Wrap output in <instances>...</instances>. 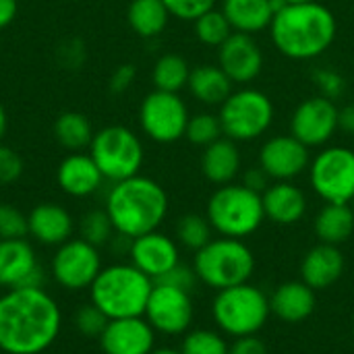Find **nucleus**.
Masks as SVG:
<instances>
[{
	"instance_id": "obj_1",
	"label": "nucleus",
	"mask_w": 354,
	"mask_h": 354,
	"mask_svg": "<svg viewBox=\"0 0 354 354\" xmlns=\"http://www.w3.org/2000/svg\"><path fill=\"white\" fill-rule=\"evenodd\" d=\"M60 330V305L44 286H17L0 295V353H46Z\"/></svg>"
},
{
	"instance_id": "obj_2",
	"label": "nucleus",
	"mask_w": 354,
	"mask_h": 354,
	"mask_svg": "<svg viewBox=\"0 0 354 354\" xmlns=\"http://www.w3.org/2000/svg\"><path fill=\"white\" fill-rule=\"evenodd\" d=\"M336 33V17L322 2L286 4L270 23L276 50L290 60L319 58L334 44Z\"/></svg>"
},
{
	"instance_id": "obj_3",
	"label": "nucleus",
	"mask_w": 354,
	"mask_h": 354,
	"mask_svg": "<svg viewBox=\"0 0 354 354\" xmlns=\"http://www.w3.org/2000/svg\"><path fill=\"white\" fill-rule=\"evenodd\" d=\"M104 209L108 212L116 234L137 239L162 226L168 216V193L153 178L137 174L112 183Z\"/></svg>"
},
{
	"instance_id": "obj_4",
	"label": "nucleus",
	"mask_w": 354,
	"mask_h": 354,
	"mask_svg": "<svg viewBox=\"0 0 354 354\" xmlns=\"http://www.w3.org/2000/svg\"><path fill=\"white\" fill-rule=\"evenodd\" d=\"M153 280L129 263L102 268L89 286V303H93L108 319L143 317Z\"/></svg>"
},
{
	"instance_id": "obj_5",
	"label": "nucleus",
	"mask_w": 354,
	"mask_h": 354,
	"mask_svg": "<svg viewBox=\"0 0 354 354\" xmlns=\"http://www.w3.org/2000/svg\"><path fill=\"white\" fill-rule=\"evenodd\" d=\"M205 218L220 236L243 241L261 228L266 220L263 199L243 183L222 185L212 193L205 207Z\"/></svg>"
},
{
	"instance_id": "obj_6",
	"label": "nucleus",
	"mask_w": 354,
	"mask_h": 354,
	"mask_svg": "<svg viewBox=\"0 0 354 354\" xmlns=\"http://www.w3.org/2000/svg\"><path fill=\"white\" fill-rule=\"evenodd\" d=\"M193 270L205 286L224 290L251 280L255 274V255L241 239H212L195 253Z\"/></svg>"
},
{
	"instance_id": "obj_7",
	"label": "nucleus",
	"mask_w": 354,
	"mask_h": 354,
	"mask_svg": "<svg viewBox=\"0 0 354 354\" xmlns=\"http://www.w3.org/2000/svg\"><path fill=\"white\" fill-rule=\"evenodd\" d=\"M212 315L218 330L226 336H255L263 330L272 315L270 297L249 282L230 286L218 290L212 305Z\"/></svg>"
},
{
	"instance_id": "obj_8",
	"label": "nucleus",
	"mask_w": 354,
	"mask_h": 354,
	"mask_svg": "<svg viewBox=\"0 0 354 354\" xmlns=\"http://www.w3.org/2000/svg\"><path fill=\"white\" fill-rule=\"evenodd\" d=\"M89 156L110 183H120L141 172L145 149L135 131L122 124L100 129L89 145Z\"/></svg>"
},
{
	"instance_id": "obj_9",
	"label": "nucleus",
	"mask_w": 354,
	"mask_h": 354,
	"mask_svg": "<svg viewBox=\"0 0 354 354\" xmlns=\"http://www.w3.org/2000/svg\"><path fill=\"white\" fill-rule=\"evenodd\" d=\"M274 104L268 93L255 87L232 91L220 106V124L224 137L243 143L266 135L274 122Z\"/></svg>"
},
{
	"instance_id": "obj_10",
	"label": "nucleus",
	"mask_w": 354,
	"mask_h": 354,
	"mask_svg": "<svg viewBox=\"0 0 354 354\" xmlns=\"http://www.w3.org/2000/svg\"><path fill=\"white\" fill-rule=\"evenodd\" d=\"M309 183L326 203H351L354 199V149L332 145L309 164Z\"/></svg>"
},
{
	"instance_id": "obj_11",
	"label": "nucleus",
	"mask_w": 354,
	"mask_h": 354,
	"mask_svg": "<svg viewBox=\"0 0 354 354\" xmlns=\"http://www.w3.org/2000/svg\"><path fill=\"white\" fill-rule=\"evenodd\" d=\"M189 108L178 93L153 89L139 106L141 131L156 143H174L185 137Z\"/></svg>"
},
{
	"instance_id": "obj_12",
	"label": "nucleus",
	"mask_w": 354,
	"mask_h": 354,
	"mask_svg": "<svg viewBox=\"0 0 354 354\" xmlns=\"http://www.w3.org/2000/svg\"><path fill=\"white\" fill-rule=\"evenodd\" d=\"M102 268L100 249L79 236L56 247L50 261V276L60 288L79 292L89 290Z\"/></svg>"
},
{
	"instance_id": "obj_13",
	"label": "nucleus",
	"mask_w": 354,
	"mask_h": 354,
	"mask_svg": "<svg viewBox=\"0 0 354 354\" xmlns=\"http://www.w3.org/2000/svg\"><path fill=\"white\" fill-rule=\"evenodd\" d=\"M193 315L195 307L191 292L164 282H153L143 317L158 334L185 336L193 324Z\"/></svg>"
},
{
	"instance_id": "obj_14",
	"label": "nucleus",
	"mask_w": 354,
	"mask_h": 354,
	"mask_svg": "<svg viewBox=\"0 0 354 354\" xmlns=\"http://www.w3.org/2000/svg\"><path fill=\"white\" fill-rule=\"evenodd\" d=\"M338 112L334 100L313 95L303 100L290 116V135L297 137L309 149L326 147L338 133Z\"/></svg>"
},
{
	"instance_id": "obj_15",
	"label": "nucleus",
	"mask_w": 354,
	"mask_h": 354,
	"mask_svg": "<svg viewBox=\"0 0 354 354\" xmlns=\"http://www.w3.org/2000/svg\"><path fill=\"white\" fill-rule=\"evenodd\" d=\"M311 153L292 135L270 137L259 149V166L268 172L272 180H295L305 170H309Z\"/></svg>"
},
{
	"instance_id": "obj_16",
	"label": "nucleus",
	"mask_w": 354,
	"mask_h": 354,
	"mask_svg": "<svg viewBox=\"0 0 354 354\" xmlns=\"http://www.w3.org/2000/svg\"><path fill=\"white\" fill-rule=\"evenodd\" d=\"M218 66L228 75L232 83L247 85L255 81L263 71L261 46L253 35L234 31L218 48Z\"/></svg>"
},
{
	"instance_id": "obj_17",
	"label": "nucleus",
	"mask_w": 354,
	"mask_h": 354,
	"mask_svg": "<svg viewBox=\"0 0 354 354\" xmlns=\"http://www.w3.org/2000/svg\"><path fill=\"white\" fill-rule=\"evenodd\" d=\"M129 257H131V263L137 270H141L145 276H149L153 282L164 278L174 266L180 263L178 243L160 230L133 239Z\"/></svg>"
},
{
	"instance_id": "obj_18",
	"label": "nucleus",
	"mask_w": 354,
	"mask_h": 354,
	"mask_svg": "<svg viewBox=\"0 0 354 354\" xmlns=\"http://www.w3.org/2000/svg\"><path fill=\"white\" fill-rule=\"evenodd\" d=\"M0 286H44V270L27 239L0 241Z\"/></svg>"
},
{
	"instance_id": "obj_19",
	"label": "nucleus",
	"mask_w": 354,
	"mask_h": 354,
	"mask_svg": "<svg viewBox=\"0 0 354 354\" xmlns=\"http://www.w3.org/2000/svg\"><path fill=\"white\" fill-rule=\"evenodd\" d=\"M156 334L145 317H122L110 319L97 340L104 354H151Z\"/></svg>"
},
{
	"instance_id": "obj_20",
	"label": "nucleus",
	"mask_w": 354,
	"mask_h": 354,
	"mask_svg": "<svg viewBox=\"0 0 354 354\" xmlns=\"http://www.w3.org/2000/svg\"><path fill=\"white\" fill-rule=\"evenodd\" d=\"M104 174L100 172L97 164L93 162V158L83 151H71L66 158L60 160L58 168H56V183L60 187L62 193H66L68 197H91L93 193L100 191V187L104 185Z\"/></svg>"
},
{
	"instance_id": "obj_21",
	"label": "nucleus",
	"mask_w": 354,
	"mask_h": 354,
	"mask_svg": "<svg viewBox=\"0 0 354 354\" xmlns=\"http://www.w3.org/2000/svg\"><path fill=\"white\" fill-rule=\"evenodd\" d=\"M29 236L44 247H60L75 232V220L60 203H37L27 214Z\"/></svg>"
},
{
	"instance_id": "obj_22",
	"label": "nucleus",
	"mask_w": 354,
	"mask_h": 354,
	"mask_svg": "<svg viewBox=\"0 0 354 354\" xmlns=\"http://www.w3.org/2000/svg\"><path fill=\"white\" fill-rule=\"evenodd\" d=\"M266 218L278 226H295L307 214V195L292 180H278L270 185L263 193Z\"/></svg>"
},
{
	"instance_id": "obj_23",
	"label": "nucleus",
	"mask_w": 354,
	"mask_h": 354,
	"mask_svg": "<svg viewBox=\"0 0 354 354\" xmlns=\"http://www.w3.org/2000/svg\"><path fill=\"white\" fill-rule=\"evenodd\" d=\"M344 274V255L340 247L317 243L301 261V280L313 290H326Z\"/></svg>"
},
{
	"instance_id": "obj_24",
	"label": "nucleus",
	"mask_w": 354,
	"mask_h": 354,
	"mask_svg": "<svg viewBox=\"0 0 354 354\" xmlns=\"http://www.w3.org/2000/svg\"><path fill=\"white\" fill-rule=\"evenodd\" d=\"M315 305H317L315 290L307 286L303 280L284 282L270 297L272 313L286 324H301L309 319L311 313L315 311Z\"/></svg>"
},
{
	"instance_id": "obj_25",
	"label": "nucleus",
	"mask_w": 354,
	"mask_h": 354,
	"mask_svg": "<svg viewBox=\"0 0 354 354\" xmlns=\"http://www.w3.org/2000/svg\"><path fill=\"white\" fill-rule=\"evenodd\" d=\"M241 164H243L241 149H239L236 141H232L228 137H220L212 145L203 147L201 172L216 187L234 183V178L241 172Z\"/></svg>"
},
{
	"instance_id": "obj_26",
	"label": "nucleus",
	"mask_w": 354,
	"mask_h": 354,
	"mask_svg": "<svg viewBox=\"0 0 354 354\" xmlns=\"http://www.w3.org/2000/svg\"><path fill=\"white\" fill-rule=\"evenodd\" d=\"M222 12L232 31L255 35L263 29H270L276 6L274 0H222Z\"/></svg>"
},
{
	"instance_id": "obj_27",
	"label": "nucleus",
	"mask_w": 354,
	"mask_h": 354,
	"mask_svg": "<svg viewBox=\"0 0 354 354\" xmlns=\"http://www.w3.org/2000/svg\"><path fill=\"white\" fill-rule=\"evenodd\" d=\"M232 81L218 64H197L189 75L191 95L205 106H222V102L232 93Z\"/></svg>"
},
{
	"instance_id": "obj_28",
	"label": "nucleus",
	"mask_w": 354,
	"mask_h": 354,
	"mask_svg": "<svg viewBox=\"0 0 354 354\" xmlns=\"http://www.w3.org/2000/svg\"><path fill=\"white\" fill-rule=\"evenodd\" d=\"M313 232L319 243L340 247L354 232V209L351 203H326L315 220Z\"/></svg>"
},
{
	"instance_id": "obj_29",
	"label": "nucleus",
	"mask_w": 354,
	"mask_h": 354,
	"mask_svg": "<svg viewBox=\"0 0 354 354\" xmlns=\"http://www.w3.org/2000/svg\"><path fill=\"white\" fill-rule=\"evenodd\" d=\"M127 21L139 37L151 39L166 29L170 12L162 0H131L127 8Z\"/></svg>"
},
{
	"instance_id": "obj_30",
	"label": "nucleus",
	"mask_w": 354,
	"mask_h": 354,
	"mask_svg": "<svg viewBox=\"0 0 354 354\" xmlns=\"http://www.w3.org/2000/svg\"><path fill=\"white\" fill-rule=\"evenodd\" d=\"M93 135H95V131H93L89 118L75 110L62 112L54 122V139L58 141L60 147H64L68 151L89 149Z\"/></svg>"
},
{
	"instance_id": "obj_31",
	"label": "nucleus",
	"mask_w": 354,
	"mask_h": 354,
	"mask_svg": "<svg viewBox=\"0 0 354 354\" xmlns=\"http://www.w3.org/2000/svg\"><path fill=\"white\" fill-rule=\"evenodd\" d=\"M189 75H191V66L180 54H164L153 64L151 81H153V87L160 91L178 93L180 89L187 87Z\"/></svg>"
},
{
	"instance_id": "obj_32",
	"label": "nucleus",
	"mask_w": 354,
	"mask_h": 354,
	"mask_svg": "<svg viewBox=\"0 0 354 354\" xmlns=\"http://www.w3.org/2000/svg\"><path fill=\"white\" fill-rule=\"evenodd\" d=\"M212 232L209 220L201 214H185L176 222V243L195 253L212 241Z\"/></svg>"
},
{
	"instance_id": "obj_33",
	"label": "nucleus",
	"mask_w": 354,
	"mask_h": 354,
	"mask_svg": "<svg viewBox=\"0 0 354 354\" xmlns=\"http://www.w3.org/2000/svg\"><path fill=\"white\" fill-rule=\"evenodd\" d=\"M193 23H195V37L203 46H209V48H220L234 33L228 19L224 17V12L216 10V8L203 12Z\"/></svg>"
},
{
	"instance_id": "obj_34",
	"label": "nucleus",
	"mask_w": 354,
	"mask_h": 354,
	"mask_svg": "<svg viewBox=\"0 0 354 354\" xmlns=\"http://www.w3.org/2000/svg\"><path fill=\"white\" fill-rule=\"evenodd\" d=\"M79 236L97 249L104 245H110V241L116 236V230H114V224H112L108 212L106 209L87 212L79 222Z\"/></svg>"
},
{
	"instance_id": "obj_35",
	"label": "nucleus",
	"mask_w": 354,
	"mask_h": 354,
	"mask_svg": "<svg viewBox=\"0 0 354 354\" xmlns=\"http://www.w3.org/2000/svg\"><path fill=\"white\" fill-rule=\"evenodd\" d=\"M228 342L216 330H189L183 338V354H228Z\"/></svg>"
},
{
	"instance_id": "obj_36",
	"label": "nucleus",
	"mask_w": 354,
	"mask_h": 354,
	"mask_svg": "<svg viewBox=\"0 0 354 354\" xmlns=\"http://www.w3.org/2000/svg\"><path fill=\"white\" fill-rule=\"evenodd\" d=\"M185 137L197 147L212 145L214 141L224 137L220 118L216 114H209V112H199V114L191 116L189 124H187V131H185Z\"/></svg>"
},
{
	"instance_id": "obj_37",
	"label": "nucleus",
	"mask_w": 354,
	"mask_h": 354,
	"mask_svg": "<svg viewBox=\"0 0 354 354\" xmlns=\"http://www.w3.org/2000/svg\"><path fill=\"white\" fill-rule=\"evenodd\" d=\"M108 317L93 305V303H87L83 307H79L73 315V326L79 334L87 336V338H100L102 332L106 330L108 326Z\"/></svg>"
},
{
	"instance_id": "obj_38",
	"label": "nucleus",
	"mask_w": 354,
	"mask_h": 354,
	"mask_svg": "<svg viewBox=\"0 0 354 354\" xmlns=\"http://www.w3.org/2000/svg\"><path fill=\"white\" fill-rule=\"evenodd\" d=\"M27 236H29L27 214H23L15 205L0 203V241L27 239Z\"/></svg>"
},
{
	"instance_id": "obj_39",
	"label": "nucleus",
	"mask_w": 354,
	"mask_h": 354,
	"mask_svg": "<svg viewBox=\"0 0 354 354\" xmlns=\"http://www.w3.org/2000/svg\"><path fill=\"white\" fill-rule=\"evenodd\" d=\"M313 83L315 87L319 89V95L328 97V100H338L344 95V89H346V81L344 77L334 71V68H315L313 71Z\"/></svg>"
},
{
	"instance_id": "obj_40",
	"label": "nucleus",
	"mask_w": 354,
	"mask_h": 354,
	"mask_svg": "<svg viewBox=\"0 0 354 354\" xmlns=\"http://www.w3.org/2000/svg\"><path fill=\"white\" fill-rule=\"evenodd\" d=\"M170 17L180 21H195L203 12L216 8V0H162Z\"/></svg>"
},
{
	"instance_id": "obj_41",
	"label": "nucleus",
	"mask_w": 354,
	"mask_h": 354,
	"mask_svg": "<svg viewBox=\"0 0 354 354\" xmlns=\"http://www.w3.org/2000/svg\"><path fill=\"white\" fill-rule=\"evenodd\" d=\"M23 168L21 156L12 147L0 143V187L17 183L23 174Z\"/></svg>"
},
{
	"instance_id": "obj_42",
	"label": "nucleus",
	"mask_w": 354,
	"mask_h": 354,
	"mask_svg": "<svg viewBox=\"0 0 354 354\" xmlns=\"http://www.w3.org/2000/svg\"><path fill=\"white\" fill-rule=\"evenodd\" d=\"M158 282H164V284L176 286V288H180V290L193 292V288L197 286L199 278H197V274H195L193 268H189V266H185V263H178V266H174L164 278H160Z\"/></svg>"
},
{
	"instance_id": "obj_43",
	"label": "nucleus",
	"mask_w": 354,
	"mask_h": 354,
	"mask_svg": "<svg viewBox=\"0 0 354 354\" xmlns=\"http://www.w3.org/2000/svg\"><path fill=\"white\" fill-rule=\"evenodd\" d=\"M135 77H137V68L133 64H120L112 75H110V81H108V87L112 93H124L133 87L135 83Z\"/></svg>"
},
{
	"instance_id": "obj_44",
	"label": "nucleus",
	"mask_w": 354,
	"mask_h": 354,
	"mask_svg": "<svg viewBox=\"0 0 354 354\" xmlns=\"http://www.w3.org/2000/svg\"><path fill=\"white\" fill-rule=\"evenodd\" d=\"M228 354H268V348L261 338L255 336H243L234 338V342L228 346Z\"/></svg>"
},
{
	"instance_id": "obj_45",
	"label": "nucleus",
	"mask_w": 354,
	"mask_h": 354,
	"mask_svg": "<svg viewBox=\"0 0 354 354\" xmlns=\"http://www.w3.org/2000/svg\"><path fill=\"white\" fill-rule=\"evenodd\" d=\"M270 176H268V172L261 168V166H255V168H249L245 174H243V185L247 187V189H251V191H255V193H263L268 187H270Z\"/></svg>"
},
{
	"instance_id": "obj_46",
	"label": "nucleus",
	"mask_w": 354,
	"mask_h": 354,
	"mask_svg": "<svg viewBox=\"0 0 354 354\" xmlns=\"http://www.w3.org/2000/svg\"><path fill=\"white\" fill-rule=\"evenodd\" d=\"M19 12V2L17 0H0V31L6 29Z\"/></svg>"
},
{
	"instance_id": "obj_47",
	"label": "nucleus",
	"mask_w": 354,
	"mask_h": 354,
	"mask_svg": "<svg viewBox=\"0 0 354 354\" xmlns=\"http://www.w3.org/2000/svg\"><path fill=\"white\" fill-rule=\"evenodd\" d=\"M338 129L344 135L354 137V104H346L344 108H340V112H338Z\"/></svg>"
},
{
	"instance_id": "obj_48",
	"label": "nucleus",
	"mask_w": 354,
	"mask_h": 354,
	"mask_svg": "<svg viewBox=\"0 0 354 354\" xmlns=\"http://www.w3.org/2000/svg\"><path fill=\"white\" fill-rule=\"evenodd\" d=\"M6 129H8V116H6L4 106L0 104V143H2V139H4V135H6Z\"/></svg>"
},
{
	"instance_id": "obj_49",
	"label": "nucleus",
	"mask_w": 354,
	"mask_h": 354,
	"mask_svg": "<svg viewBox=\"0 0 354 354\" xmlns=\"http://www.w3.org/2000/svg\"><path fill=\"white\" fill-rule=\"evenodd\" d=\"M151 354H183L180 351H176V348H156Z\"/></svg>"
},
{
	"instance_id": "obj_50",
	"label": "nucleus",
	"mask_w": 354,
	"mask_h": 354,
	"mask_svg": "<svg viewBox=\"0 0 354 354\" xmlns=\"http://www.w3.org/2000/svg\"><path fill=\"white\" fill-rule=\"evenodd\" d=\"M284 4H307V2H319V0H282Z\"/></svg>"
},
{
	"instance_id": "obj_51",
	"label": "nucleus",
	"mask_w": 354,
	"mask_h": 354,
	"mask_svg": "<svg viewBox=\"0 0 354 354\" xmlns=\"http://www.w3.org/2000/svg\"><path fill=\"white\" fill-rule=\"evenodd\" d=\"M351 203H353V209H354V199H353V201H351Z\"/></svg>"
}]
</instances>
